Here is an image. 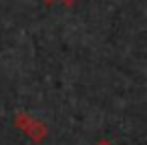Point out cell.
<instances>
[{
  "label": "cell",
  "mask_w": 147,
  "mask_h": 145,
  "mask_svg": "<svg viewBox=\"0 0 147 145\" xmlns=\"http://www.w3.org/2000/svg\"><path fill=\"white\" fill-rule=\"evenodd\" d=\"M99 145H109V143H107V141H101V143H99Z\"/></svg>",
  "instance_id": "cell-1"
}]
</instances>
